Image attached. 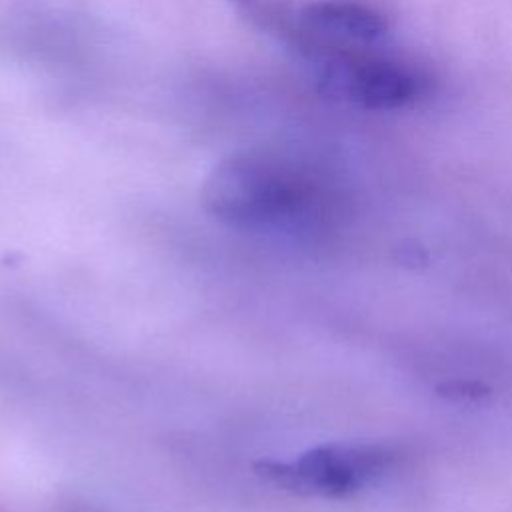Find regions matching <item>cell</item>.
<instances>
[{"label": "cell", "mask_w": 512, "mask_h": 512, "mask_svg": "<svg viewBox=\"0 0 512 512\" xmlns=\"http://www.w3.org/2000/svg\"><path fill=\"white\" fill-rule=\"evenodd\" d=\"M204 206L218 220L254 232H296L312 224L318 198L296 172L272 160L234 156L204 182Z\"/></svg>", "instance_id": "1"}, {"label": "cell", "mask_w": 512, "mask_h": 512, "mask_svg": "<svg viewBox=\"0 0 512 512\" xmlns=\"http://www.w3.org/2000/svg\"><path fill=\"white\" fill-rule=\"evenodd\" d=\"M396 460L398 452L386 444L338 442L310 448L290 460H258L254 472L292 494L342 498L376 482Z\"/></svg>", "instance_id": "2"}, {"label": "cell", "mask_w": 512, "mask_h": 512, "mask_svg": "<svg viewBox=\"0 0 512 512\" xmlns=\"http://www.w3.org/2000/svg\"><path fill=\"white\" fill-rule=\"evenodd\" d=\"M304 58L326 94L364 110L402 108L420 92V80L410 68L356 48H320Z\"/></svg>", "instance_id": "3"}]
</instances>
